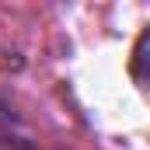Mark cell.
<instances>
[{"label": "cell", "mask_w": 150, "mask_h": 150, "mask_svg": "<svg viewBox=\"0 0 150 150\" xmlns=\"http://www.w3.org/2000/svg\"><path fill=\"white\" fill-rule=\"evenodd\" d=\"M147 42L150 35L143 32V35L136 38V49H133V77H136V84L143 87V59H147Z\"/></svg>", "instance_id": "6da1fadb"}]
</instances>
